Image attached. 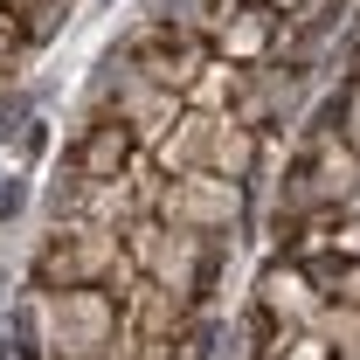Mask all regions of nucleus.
Listing matches in <instances>:
<instances>
[{
  "instance_id": "obj_1",
  "label": "nucleus",
  "mask_w": 360,
  "mask_h": 360,
  "mask_svg": "<svg viewBox=\"0 0 360 360\" xmlns=\"http://www.w3.org/2000/svg\"><path fill=\"white\" fill-rule=\"evenodd\" d=\"M21 111H28V104H21V97H7V104H0V139L14 132V118H21Z\"/></svg>"
},
{
  "instance_id": "obj_2",
  "label": "nucleus",
  "mask_w": 360,
  "mask_h": 360,
  "mask_svg": "<svg viewBox=\"0 0 360 360\" xmlns=\"http://www.w3.org/2000/svg\"><path fill=\"white\" fill-rule=\"evenodd\" d=\"M0 360H7V340H0Z\"/></svg>"
}]
</instances>
